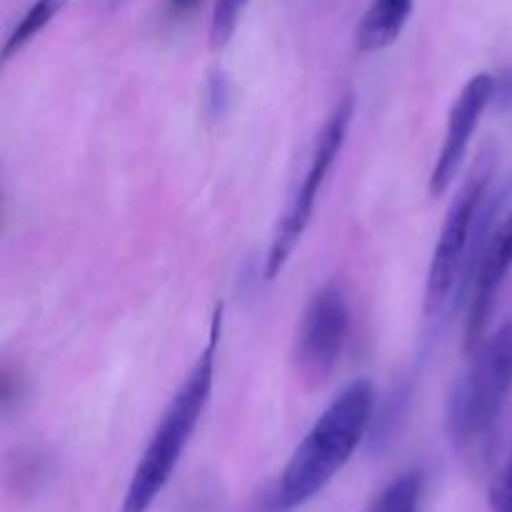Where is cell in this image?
<instances>
[{"mask_svg":"<svg viewBox=\"0 0 512 512\" xmlns=\"http://www.w3.org/2000/svg\"><path fill=\"white\" fill-rule=\"evenodd\" d=\"M245 5L248 0H215L213 18H210V48L223 50L230 43Z\"/></svg>","mask_w":512,"mask_h":512,"instance_id":"cell-12","label":"cell"},{"mask_svg":"<svg viewBox=\"0 0 512 512\" xmlns=\"http://www.w3.org/2000/svg\"><path fill=\"white\" fill-rule=\"evenodd\" d=\"M420 495H423V475L410 470L395 478L365 512H418Z\"/></svg>","mask_w":512,"mask_h":512,"instance_id":"cell-11","label":"cell"},{"mask_svg":"<svg viewBox=\"0 0 512 512\" xmlns=\"http://www.w3.org/2000/svg\"><path fill=\"white\" fill-rule=\"evenodd\" d=\"M353 113V98L345 95V98L335 105L330 118L325 120L323 130L318 133V140H315V148L313 153H310V163L308 168H305L303 180H300L293 198L288 200V208L280 215L278 228H275L273 240H270L268 258H265V275H268V280L278 278V275L283 273L285 263H288V258L293 255L295 245L303 238L305 228H308L310 218H313L315 203H318L325 178H328L330 168L335 165V160H338L340 150H343L345 145V138H348Z\"/></svg>","mask_w":512,"mask_h":512,"instance_id":"cell-5","label":"cell"},{"mask_svg":"<svg viewBox=\"0 0 512 512\" xmlns=\"http://www.w3.org/2000/svg\"><path fill=\"white\" fill-rule=\"evenodd\" d=\"M512 393V315L480 343L448 395L445 430L460 455L488 450Z\"/></svg>","mask_w":512,"mask_h":512,"instance_id":"cell-3","label":"cell"},{"mask_svg":"<svg viewBox=\"0 0 512 512\" xmlns=\"http://www.w3.org/2000/svg\"><path fill=\"white\" fill-rule=\"evenodd\" d=\"M488 105H493V75H473L455 98L453 108H450L443 148L435 158L433 173H430V195L440 198L453 185V180L458 178L460 165L468 155L470 140H473L475 128H478Z\"/></svg>","mask_w":512,"mask_h":512,"instance_id":"cell-7","label":"cell"},{"mask_svg":"<svg viewBox=\"0 0 512 512\" xmlns=\"http://www.w3.org/2000/svg\"><path fill=\"white\" fill-rule=\"evenodd\" d=\"M350 328L345 290L328 283L310 298L295 338V365L310 385L328 380L343 355Z\"/></svg>","mask_w":512,"mask_h":512,"instance_id":"cell-6","label":"cell"},{"mask_svg":"<svg viewBox=\"0 0 512 512\" xmlns=\"http://www.w3.org/2000/svg\"><path fill=\"white\" fill-rule=\"evenodd\" d=\"M65 3H68V0H33L28 13H25L23 18H20V23L10 30L8 40H5L3 45V60H10L15 53H20V50H23L25 45L50 23V20L65 8Z\"/></svg>","mask_w":512,"mask_h":512,"instance_id":"cell-10","label":"cell"},{"mask_svg":"<svg viewBox=\"0 0 512 512\" xmlns=\"http://www.w3.org/2000/svg\"><path fill=\"white\" fill-rule=\"evenodd\" d=\"M375 390L368 380L350 383L308 430L285 465L270 512H290L313 500L345 468L373 423Z\"/></svg>","mask_w":512,"mask_h":512,"instance_id":"cell-1","label":"cell"},{"mask_svg":"<svg viewBox=\"0 0 512 512\" xmlns=\"http://www.w3.org/2000/svg\"><path fill=\"white\" fill-rule=\"evenodd\" d=\"M410 13H413V0H373L355 33L358 50L375 53L393 45L403 33Z\"/></svg>","mask_w":512,"mask_h":512,"instance_id":"cell-9","label":"cell"},{"mask_svg":"<svg viewBox=\"0 0 512 512\" xmlns=\"http://www.w3.org/2000/svg\"><path fill=\"white\" fill-rule=\"evenodd\" d=\"M220 328H223V310L218 308L213 325L208 333V345L195 360L193 370L188 373L185 383L170 400L168 410L160 418L148 448L140 455L138 465L133 470L128 490L123 495L118 512H148L153 508L155 498L163 493L170 475L178 468L185 448L190 443V435L198 428L203 410L210 400L215 375V350H218Z\"/></svg>","mask_w":512,"mask_h":512,"instance_id":"cell-2","label":"cell"},{"mask_svg":"<svg viewBox=\"0 0 512 512\" xmlns=\"http://www.w3.org/2000/svg\"><path fill=\"white\" fill-rule=\"evenodd\" d=\"M105 5H108V8H118L120 3H123V0H103Z\"/></svg>","mask_w":512,"mask_h":512,"instance_id":"cell-17","label":"cell"},{"mask_svg":"<svg viewBox=\"0 0 512 512\" xmlns=\"http://www.w3.org/2000/svg\"><path fill=\"white\" fill-rule=\"evenodd\" d=\"M512 270V210L493 228L485 240L480 258L470 275L468 320H465V350L475 353L485 340L490 313H493L498 290Z\"/></svg>","mask_w":512,"mask_h":512,"instance_id":"cell-8","label":"cell"},{"mask_svg":"<svg viewBox=\"0 0 512 512\" xmlns=\"http://www.w3.org/2000/svg\"><path fill=\"white\" fill-rule=\"evenodd\" d=\"M493 173L495 155L483 153L450 203L443 230L435 243L433 260H430L428 285H425L423 310L428 318H438L453 295L463 290V278L468 273L470 253H473L475 228H478L480 210L490 195Z\"/></svg>","mask_w":512,"mask_h":512,"instance_id":"cell-4","label":"cell"},{"mask_svg":"<svg viewBox=\"0 0 512 512\" xmlns=\"http://www.w3.org/2000/svg\"><path fill=\"white\" fill-rule=\"evenodd\" d=\"M493 105L503 113L512 110V65L493 75Z\"/></svg>","mask_w":512,"mask_h":512,"instance_id":"cell-15","label":"cell"},{"mask_svg":"<svg viewBox=\"0 0 512 512\" xmlns=\"http://www.w3.org/2000/svg\"><path fill=\"white\" fill-rule=\"evenodd\" d=\"M230 103H233V88L223 70H213L208 75V85H205V110L213 120H220L228 115Z\"/></svg>","mask_w":512,"mask_h":512,"instance_id":"cell-13","label":"cell"},{"mask_svg":"<svg viewBox=\"0 0 512 512\" xmlns=\"http://www.w3.org/2000/svg\"><path fill=\"white\" fill-rule=\"evenodd\" d=\"M200 0H170V10H173L175 15H185V13H193L195 8H198Z\"/></svg>","mask_w":512,"mask_h":512,"instance_id":"cell-16","label":"cell"},{"mask_svg":"<svg viewBox=\"0 0 512 512\" xmlns=\"http://www.w3.org/2000/svg\"><path fill=\"white\" fill-rule=\"evenodd\" d=\"M490 512H512V448L488 490Z\"/></svg>","mask_w":512,"mask_h":512,"instance_id":"cell-14","label":"cell"}]
</instances>
